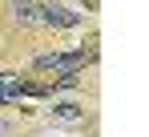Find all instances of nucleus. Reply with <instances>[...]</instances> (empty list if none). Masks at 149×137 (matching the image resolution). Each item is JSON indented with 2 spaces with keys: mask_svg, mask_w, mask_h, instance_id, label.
I'll return each instance as SVG.
<instances>
[{
  "mask_svg": "<svg viewBox=\"0 0 149 137\" xmlns=\"http://www.w3.org/2000/svg\"><path fill=\"white\" fill-rule=\"evenodd\" d=\"M85 61H89V52H85V48H77V52H65V57H61V52H49V57H36V68H45V73H69V77H73L77 68L85 65Z\"/></svg>",
  "mask_w": 149,
  "mask_h": 137,
  "instance_id": "f257e3e1",
  "label": "nucleus"
},
{
  "mask_svg": "<svg viewBox=\"0 0 149 137\" xmlns=\"http://www.w3.org/2000/svg\"><path fill=\"white\" fill-rule=\"evenodd\" d=\"M40 20H45V24H56V28H77V24H81V12L61 8V4H45V8H40Z\"/></svg>",
  "mask_w": 149,
  "mask_h": 137,
  "instance_id": "f03ea898",
  "label": "nucleus"
},
{
  "mask_svg": "<svg viewBox=\"0 0 149 137\" xmlns=\"http://www.w3.org/2000/svg\"><path fill=\"white\" fill-rule=\"evenodd\" d=\"M24 85H20V77L16 73H0V101H12V97H20Z\"/></svg>",
  "mask_w": 149,
  "mask_h": 137,
  "instance_id": "7ed1b4c3",
  "label": "nucleus"
},
{
  "mask_svg": "<svg viewBox=\"0 0 149 137\" xmlns=\"http://www.w3.org/2000/svg\"><path fill=\"white\" fill-rule=\"evenodd\" d=\"M81 117H85V109L73 105V101H61V105L52 109V121H65V125H73V121H81Z\"/></svg>",
  "mask_w": 149,
  "mask_h": 137,
  "instance_id": "20e7f679",
  "label": "nucleus"
},
{
  "mask_svg": "<svg viewBox=\"0 0 149 137\" xmlns=\"http://www.w3.org/2000/svg\"><path fill=\"white\" fill-rule=\"evenodd\" d=\"M12 8H16V20L20 24H36L40 20V8H36L32 0H12Z\"/></svg>",
  "mask_w": 149,
  "mask_h": 137,
  "instance_id": "39448f33",
  "label": "nucleus"
}]
</instances>
